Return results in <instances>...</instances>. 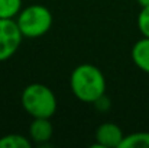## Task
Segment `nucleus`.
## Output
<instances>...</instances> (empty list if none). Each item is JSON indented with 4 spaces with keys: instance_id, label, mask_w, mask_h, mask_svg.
I'll use <instances>...</instances> for the list:
<instances>
[{
    "instance_id": "f8f14e48",
    "label": "nucleus",
    "mask_w": 149,
    "mask_h": 148,
    "mask_svg": "<svg viewBox=\"0 0 149 148\" xmlns=\"http://www.w3.org/2000/svg\"><path fill=\"white\" fill-rule=\"evenodd\" d=\"M138 3H139L142 7H146V6H149V0H138Z\"/></svg>"
},
{
    "instance_id": "9b49d317",
    "label": "nucleus",
    "mask_w": 149,
    "mask_h": 148,
    "mask_svg": "<svg viewBox=\"0 0 149 148\" xmlns=\"http://www.w3.org/2000/svg\"><path fill=\"white\" fill-rule=\"evenodd\" d=\"M138 28L145 38H149V6L142 7L138 16Z\"/></svg>"
},
{
    "instance_id": "1a4fd4ad",
    "label": "nucleus",
    "mask_w": 149,
    "mask_h": 148,
    "mask_svg": "<svg viewBox=\"0 0 149 148\" xmlns=\"http://www.w3.org/2000/svg\"><path fill=\"white\" fill-rule=\"evenodd\" d=\"M31 141L20 134H9L0 138V148H31Z\"/></svg>"
},
{
    "instance_id": "0eeeda50",
    "label": "nucleus",
    "mask_w": 149,
    "mask_h": 148,
    "mask_svg": "<svg viewBox=\"0 0 149 148\" xmlns=\"http://www.w3.org/2000/svg\"><path fill=\"white\" fill-rule=\"evenodd\" d=\"M132 60L139 70L149 74V38L143 36L133 45Z\"/></svg>"
},
{
    "instance_id": "39448f33",
    "label": "nucleus",
    "mask_w": 149,
    "mask_h": 148,
    "mask_svg": "<svg viewBox=\"0 0 149 148\" xmlns=\"http://www.w3.org/2000/svg\"><path fill=\"white\" fill-rule=\"evenodd\" d=\"M123 137L122 129L111 122L101 123L96 131V142L103 148H120Z\"/></svg>"
},
{
    "instance_id": "20e7f679",
    "label": "nucleus",
    "mask_w": 149,
    "mask_h": 148,
    "mask_svg": "<svg viewBox=\"0 0 149 148\" xmlns=\"http://www.w3.org/2000/svg\"><path fill=\"white\" fill-rule=\"evenodd\" d=\"M23 35L13 19L0 18V61L12 58L20 47Z\"/></svg>"
},
{
    "instance_id": "9d476101",
    "label": "nucleus",
    "mask_w": 149,
    "mask_h": 148,
    "mask_svg": "<svg viewBox=\"0 0 149 148\" xmlns=\"http://www.w3.org/2000/svg\"><path fill=\"white\" fill-rule=\"evenodd\" d=\"M22 10V0H0V18L13 19Z\"/></svg>"
},
{
    "instance_id": "423d86ee",
    "label": "nucleus",
    "mask_w": 149,
    "mask_h": 148,
    "mask_svg": "<svg viewBox=\"0 0 149 148\" xmlns=\"http://www.w3.org/2000/svg\"><path fill=\"white\" fill-rule=\"evenodd\" d=\"M52 132L54 129H52V123L49 122V118H33L29 128V135L33 142L44 144L49 141Z\"/></svg>"
},
{
    "instance_id": "6e6552de",
    "label": "nucleus",
    "mask_w": 149,
    "mask_h": 148,
    "mask_svg": "<svg viewBox=\"0 0 149 148\" xmlns=\"http://www.w3.org/2000/svg\"><path fill=\"white\" fill-rule=\"evenodd\" d=\"M120 148H149V132H135L125 135Z\"/></svg>"
},
{
    "instance_id": "f257e3e1",
    "label": "nucleus",
    "mask_w": 149,
    "mask_h": 148,
    "mask_svg": "<svg viewBox=\"0 0 149 148\" xmlns=\"http://www.w3.org/2000/svg\"><path fill=\"white\" fill-rule=\"evenodd\" d=\"M74 96L86 103H96L106 92V79L101 70L93 64L77 65L70 77Z\"/></svg>"
},
{
    "instance_id": "f03ea898",
    "label": "nucleus",
    "mask_w": 149,
    "mask_h": 148,
    "mask_svg": "<svg viewBox=\"0 0 149 148\" xmlns=\"http://www.w3.org/2000/svg\"><path fill=\"white\" fill-rule=\"evenodd\" d=\"M22 106L32 118H51L56 112V97L48 86L32 83L22 92Z\"/></svg>"
},
{
    "instance_id": "7ed1b4c3",
    "label": "nucleus",
    "mask_w": 149,
    "mask_h": 148,
    "mask_svg": "<svg viewBox=\"0 0 149 148\" xmlns=\"http://www.w3.org/2000/svg\"><path fill=\"white\" fill-rule=\"evenodd\" d=\"M16 23L23 38H39L51 29L52 13L42 4H31L17 13Z\"/></svg>"
}]
</instances>
